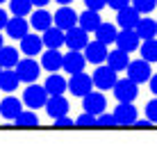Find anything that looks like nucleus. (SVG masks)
Listing matches in <instances>:
<instances>
[{
  "instance_id": "1",
  "label": "nucleus",
  "mask_w": 157,
  "mask_h": 146,
  "mask_svg": "<svg viewBox=\"0 0 157 146\" xmlns=\"http://www.w3.org/2000/svg\"><path fill=\"white\" fill-rule=\"evenodd\" d=\"M14 71H16V75H18L21 82H28L30 85V82H34V80L39 78L41 66L34 62V57H25V59H18V62H16Z\"/></svg>"
},
{
  "instance_id": "2",
  "label": "nucleus",
  "mask_w": 157,
  "mask_h": 146,
  "mask_svg": "<svg viewBox=\"0 0 157 146\" xmlns=\"http://www.w3.org/2000/svg\"><path fill=\"white\" fill-rule=\"evenodd\" d=\"M112 89H114V96L118 98V103H134V98L139 96V85L130 78L116 80Z\"/></svg>"
},
{
  "instance_id": "3",
  "label": "nucleus",
  "mask_w": 157,
  "mask_h": 146,
  "mask_svg": "<svg viewBox=\"0 0 157 146\" xmlns=\"http://www.w3.org/2000/svg\"><path fill=\"white\" fill-rule=\"evenodd\" d=\"M125 71H128V78H130V80H134L137 85L148 82V78L153 75V71H150V62H146L144 57L134 59V62H128Z\"/></svg>"
},
{
  "instance_id": "4",
  "label": "nucleus",
  "mask_w": 157,
  "mask_h": 146,
  "mask_svg": "<svg viewBox=\"0 0 157 146\" xmlns=\"http://www.w3.org/2000/svg\"><path fill=\"white\" fill-rule=\"evenodd\" d=\"M66 89H71L73 96H80V98H82L84 94H89V91L94 89V80H91V75H86L84 71L73 73L71 80H66Z\"/></svg>"
},
{
  "instance_id": "5",
  "label": "nucleus",
  "mask_w": 157,
  "mask_h": 146,
  "mask_svg": "<svg viewBox=\"0 0 157 146\" xmlns=\"http://www.w3.org/2000/svg\"><path fill=\"white\" fill-rule=\"evenodd\" d=\"M46 101H48V91L43 87H39V85H34V82H30L28 89L23 91V103L30 107V110H39V107H43Z\"/></svg>"
},
{
  "instance_id": "6",
  "label": "nucleus",
  "mask_w": 157,
  "mask_h": 146,
  "mask_svg": "<svg viewBox=\"0 0 157 146\" xmlns=\"http://www.w3.org/2000/svg\"><path fill=\"white\" fill-rule=\"evenodd\" d=\"M91 80H94V87H98V89L105 91V89L114 87V82L118 80V75H116V71L112 66H102V64H98V69L94 71Z\"/></svg>"
},
{
  "instance_id": "7",
  "label": "nucleus",
  "mask_w": 157,
  "mask_h": 146,
  "mask_svg": "<svg viewBox=\"0 0 157 146\" xmlns=\"http://www.w3.org/2000/svg\"><path fill=\"white\" fill-rule=\"evenodd\" d=\"M64 44L68 46V50H82L89 44V32L82 30L80 25H73L71 30L64 32Z\"/></svg>"
},
{
  "instance_id": "8",
  "label": "nucleus",
  "mask_w": 157,
  "mask_h": 146,
  "mask_svg": "<svg viewBox=\"0 0 157 146\" xmlns=\"http://www.w3.org/2000/svg\"><path fill=\"white\" fill-rule=\"evenodd\" d=\"M52 23H55L59 30L66 32V30H71L73 25H78V14H75V9L71 5H62L55 12V16H52Z\"/></svg>"
},
{
  "instance_id": "9",
  "label": "nucleus",
  "mask_w": 157,
  "mask_h": 146,
  "mask_svg": "<svg viewBox=\"0 0 157 146\" xmlns=\"http://www.w3.org/2000/svg\"><path fill=\"white\" fill-rule=\"evenodd\" d=\"M139 18H141V14H139L132 5H125V7L116 9V23H118L121 30H134L137 23H139Z\"/></svg>"
},
{
  "instance_id": "10",
  "label": "nucleus",
  "mask_w": 157,
  "mask_h": 146,
  "mask_svg": "<svg viewBox=\"0 0 157 146\" xmlns=\"http://www.w3.org/2000/svg\"><path fill=\"white\" fill-rule=\"evenodd\" d=\"M105 107H107V101L100 91H89V94L82 96V110L89 112V114L98 116L100 112H105Z\"/></svg>"
},
{
  "instance_id": "11",
  "label": "nucleus",
  "mask_w": 157,
  "mask_h": 146,
  "mask_svg": "<svg viewBox=\"0 0 157 146\" xmlns=\"http://www.w3.org/2000/svg\"><path fill=\"white\" fill-rule=\"evenodd\" d=\"M84 66H86V59L82 55V50H68L66 55H64L62 59V69L66 73H80V71H84Z\"/></svg>"
},
{
  "instance_id": "12",
  "label": "nucleus",
  "mask_w": 157,
  "mask_h": 146,
  "mask_svg": "<svg viewBox=\"0 0 157 146\" xmlns=\"http://www.w3.org/2000/svg\"><path fill=\"white\" fill-rule=\"evenodd\" d=\"M82 55H84V59L86 62H91V64H102L107 59V46L102 44V41H89L84 48H82Z\"/></svg>"
},
{
  "instance_id": "13",
  "label": "nucleus",
  "mask_w": 157,
  "mask_h": 146,
  "mask_svg": "<svg viewBox=\"0 0 157 146\" xmlns=\"http://www.w3.org/2000/svg\"><path fill=\"white\" fill-rule=\"evenodd\" d=\"M116 126H134L137 121V107L132 103H118V107L114 110Z\"/></svg>"
},
{
  "instance_id": "14",
  "label": "nucleus",
  "mask_w": 157,
  "mask_h": 146,
  "mask_svg": "<svg viewBox=\"0 0 157 146\" xmlns=\"http://www.w3.org/2000/svg\"><path fill=\"white\" fill-rule=\"evenodd\" d=\"M114 44H116L118 48H121V50L132 53V50H137V48H139L141 39L137 37V32H134V30H121V32H116Z\"/></svg>"
},
{
  "instance_id": "15",
  "label": "nucleus",
  "mask_w": 157,
  "mask_h": 146,
  "mask_svg": "<svg viewBox=\"0 0 157 146\" xmlns=\"http://www.w3.org/2000/svg\"><path fill=\"white\" fill-rule=\"evenodd\" d=\"M46 112H48V116H52V119H57V116H62V114H66L68 112V101H66V96L64 94H57V96H48V101H46Z\"/></svg>"
},
{
  "instance_id": "16",
  "label": "nucleus",
  "mask_w": 157,
  "mask_h": 146,
  "mask_svg": "<svg viewBox=\"0 0 157 146\" xmlns=\"http://www.w3.org/2000/svg\"><path fill=\"white\" fill-rule=\"evenodd\" d=\"M21 53L23 55H28V57H34V55H41V50H43V41H41V37H36V34H25V37H21Z\"/></svg>"
},
{
  "instance_id": "17",
  "label": "nucleus",
  "mask_w": 157,
  "mask_h": 146,
  "mask_svg": "<svg viewBox=\"0 0 157 146\" xmlns=\"http://www.w3.org/2000/svg\"><path fill=\"white\" fill-rule=\"evenodd\" d=\"M5 30H7V34L12 39H21V37H25L30 32V23L25 21V16H14V18L7 21Z\"/></svg>"
},
{
  "instance_id": "18",
  "label": "nucleus",
  "mask_w": 157,
  "mask_h": 146,
  "mask_svg": "<svg viewBox=\"0 0 157 146\" xmlns=\"http://www.w3.org/2000/svg\"><path fill=\"white\" fill-rule=\"evenodd\" d=\"M62 59H64V55L59 53V48H48L41 55V66L46 69L48 73H55V71L62 69Z\"/></svg>"
},
{
  "instance_id": "19",
  "label": "nucleus",
  "mask_w": 157,
  "mask_h": 146,
  "mask_svg": "<svg viewBox=\"0 0 157 146\" xmlns=\"http://www.w3.org/2000/svg\"><path fill=\"white\" fill-rule=\"evenodd\" d=\"M21 110H23V103L16 98V96H7V98L0 101V116L7 119V121H14Z\"/></svg>"
},
{
  "instance_id": "20",
  "label": "nucleus",
  "mask_w": 157,
  "mask_h": 146,
  "mask_svg": "<svg viewBox=\"0 0 157 146\" xmlns=\"http://www.w3.org/2000/svg\"><path fill=\"white\" fill-rule=\"evenodd\" d=\"M41 41L46 48H62L64 46V30H59L57 25H50V28L43 30Z\"/></svg>"
},
{
  "instance_id": "21",
  "label": "nucleus",
  "mask_w": 157,
  "mask_h": 146,
  "mask_svg": "<svg viewBox=\"0 0 157 146\" xmlns=\"http://www.w3.org/2000/svg\"><path fill=\"white\" fill-rule=\"evenodd\" d=\"M102 23V18H100V12H94V9H86V12L82 14H78V25L82 30L86 32H94L98 25Z\"/></svg>"
},
{
  "instance_id": "22",
  "label": "nucleus",
  "mask_w": 157,
  "mask_h": 146,
  "mask_svg": "<svg viewBox=\"0 0 157 146\" xmlns=\"http://www.w3.org/2000/svg\"><path fill=\"white\" fill-rule=\"evenodd\" d=\"M30 25H32L36 32H43L46 28H50V25H52V14L46 12L43 7H39L34 14L30 16Z\"/></svg>"
},
{
  "instance_id": "23",
  "label": "nucleus",
  "mask_w": 157,
  "mask_h": 146,
  "mask_svg": "<svg viewBox=\"0 0 157 146\" xmlns=\"http://www.w3.org/2000/svg\"><path fill=\"white\" fill-rule=\"evenodd\" d=\"M128 62H130V55H128L125 50H121V48L107 53V66H112L116 73H118V71H125Z\"/></svg>"
},
{
  "instance_id": "24",
  "label": "nucleus",
  "mask_w": 157,
  "mask_h": 146,
  "mask_svg": "<svg viewBox=\"0 0 157 146\" xmlns=\"http://www.w3.org/2000/svg\"><path fill=\"white\" fill-rule=\"evenodd\" d=\"M43 89L48 91V96H57V94H64L66 91V78H62L57 71L48 75L46 85H43Z\"/></svg>"
},
{
  "instance_id": "25",
  "label": "nucleus",
  "mask_w": 157,
  "mask_h": 146,
  "mask_svg": "<svg viewBox=\"0 0 157 146\" xmlns=\"http://www.w3.org/2000/svg\"><path fill=\"white\" fill-rule=\"evenodd\" d=\"M134 32H137L139 39H153V37H157V23L153 18H139Z\"/></svg>"
},
{
  "instance_id": "26",
  "label": "nucleus",
  "mask_w": 157,
  "mask_h": 146,
  "mask_svg": "<svg viewBox=\"0 0 157 146\" xmlns=\"http://www.w3.org/2000/svg\"><path fill=\"white\" fill-rule=\"evenodd\" d=\"M94 34H96V39H98V41H102L105 46H109V44H114V39H116V25L100 23L98 28L94 30Z\"/></svg>"
},
{
  "instance_id": "27",
  "label": "nucleus",
  "mask_w": 157,
  "mask_h": 146,
  "mask_svg": "<svg viewBox=\"0 0 157 146\" xmlns=\"http://www.w3.org/2000/svg\"><path fill=\"white\" fill-rule=\"evenodd\" d=\"M14 126L16 128H34V126H39V116H36L34 110H21L14 119Z\"/></svg>"
},
{
  "instance_id": "28",
  "label": "nucleus",
  "mask_w": 157,
  "mask_h": 146,
  "mask_svg": "<svg viewBox=\"0 0 157 146\" xmlns=\"http://www.w3.org/2000/svg\"><path fill=\"white\" fill-rule=\"evenodd\" d=\"M18 85H21V80L14 69H2L0 71V89L2 91H16Z\"/></svg>"
},
{
  "instance_id": "29",
  "label": "nucleus",
  "mask_w": 157,
  "mask_h": 146,
  "mask_svg": "<svg viewBox=\"0 0 157 146\" xmlns=\"http://www.w3.org/2000/svg\"><path fill=\"white\" fill-rule=\"evenodd\" d=\"M18 50L12 46H0V66L2 69H14L16 62H18Z\"/></svg>"
},
{
  "instance_id": "30",
  "label": "nucleus",
  "mask_w": 157,
  "mask_h": 146,
  "mask_svg": "<svg viewBox=\"0 0 157 146\" xmlns=\"http://www.w3.org/2000/svg\"><path fill=\"white\" fill-rule=\"evenodd\" d=\"M139 53H141V57L146 62H157V39H144V44H139L137 48Z\"/></svg>"
},
{
  "instance_id": "31",
  "label": "nucleus",
  "mask_w": 157,
  "mask_h": 146,
  "mask_svg": "<svg viewBox=\"0 0 157 146\" xmlns=\"http://www.w3.org/2000/svg\"><path fill=\"white\" fill-rule=\"evenodd\" d=\"M9 12L14 16H28L32 12V2L30 0H9Z\"/></svg>"
},
{
  "instance_id": "32",
  "label": "nucleus",
  "mask_w": 157,
  "mask_h": 146,
  "mask_svg": "<svg viewBox=\"0 0 157 146\" xmlns=\"http://www.w3.org/2000/svg\"><path fill=\"white\" fill-rule=\"evenodd\" d=\"M130 5H132V7L144 16V14H150L157 7V0H130Z\"/></svg>"
},
{
  "instance_id": "33",
  "label": "nucleus",
  "mask_w": 157,
  "mask_h": 146,
  "mask_svg": "<svg viewBox=\"0 0 157 146\" xmlns=\"http://www.w3.org/2000/svg\"><path fill=\"white\" fill-rule=\"evenodd\" d=\"M75 126H98V121H96V114H89V112H84V114H80L78 119H73Z\"/></svg>"
},
{
  "instance_id": "34",
  "label": "nucleus",
  "mask_w": 157,
  "mask_h": 146,
  "mask_svg": "<svg viewBox=\"0 0 157 146\" xmlns=\"http://www.w3.org/2000/svg\"><path fill=\"white\" fill-rule=\"evenodd\" d=\"M146 119L150 123H157V96L153 101H148V105H146Z\"/></svg>"
},
{
  "instance_id": "35",
  "label": "nucleus",
  "mask_w": 157,
  "mask_h": 146,
  "mask_svg": "<svg viewBox=\"0 0 157 146\" xmlns=\"http://www.w3.org/2000/svg\"><path fill=\"white\" fill-rule=\"evenodd\" d=\"M96 121H98V126H116V119H114V114H107V112H100L98 116H96Z\"/></svg>"
},
{
  "instance_id": "36",
  "label": "nucleus",
  "mask_w": 157,
  "mask_h": 146,
  "mask_svg": "<svg viewBox=\"0 0 157 146\" xmlns=\"http://www.w3.org/2000/svg\"><path fill=\"white\" fill-rule=\"evenodd\" d=\"M86 9H94V12H100L102 7H107V0H84Z\"/></svg>"
},
{
  "instance_id": "37",
  "label": "nucleus",
  "mask_w": 157,
  "mask_h": 146,
  "mask_svg": "<svg viewBox=\"0 0 157 146\" xmlns=\"http://www.w3.org/2000/svg\"><path fill=\"white\" fill-rule=\"evenodd\" d=\"M68 126H73V119L68 114H62L55 119V128H68Z\"/></svg>"
},
{
  "instance_id": "38",
  "label": "nucleus",
  "mask_w": 157,
  "mask_h": 146,
  "mask_svg": "<svg viewBox=\"0 0 157 146\" xmlns=\"http://www.w3.org/2000/svg\"><path fill=\"white\" fill-rule=\"evenodd\" d=\"M125 5H130V0H107V7H112V9H121Z\"/></svg>"
},
{
  "instance_id": "39",
  "label": "nucleus",
  "mask_w": 157,
  "mask_h": 146,
  "mask_svg": "<svg viewBox=\"0 0 157 146\" xmlns=\"http://www.w3.org/2000/svg\"><path fill=\"white\" fill-rule=\"evenodd\" d=\"M7 21H9V16H7V12H5V9L0 7V30H5V25H7Z\"/></svg>"
},
{
  "instance_id": "40",
  "label": "nucleus",
  "mask_w": 157,
  "mask_h": 146,
  "mask_svg": "<svg viewBox=\"0 0 157 146\" xmlns=\"http://www.w3.org/2000/svg\"><path fill=\"white\" fill-rule=\"evenodd\" d=\"M148 82H150V91H153V94L157 96V73H155V75H150Z\"/></svg>"
},
{
  "instance_id": "41",
  "label": "nucleus",
  "mask_w": 157,
  "mask_h": 146,
  "mask_svg": "<svg viewBox=\"0 0 157 146\" xmlns=\"http://www.w3.org/2000/svg\"><path fill=\"white\" fill-rule=\"evenodd\" d=\"M134 126H137V128H150L153 123H150L148 119H137V121H134Z\"/></svg>"
},
{
  "instance_id": "42",
  "label": "nucleus",
  "mask_w": 157,
  "mask_h": 146,
  "mask_svg": "<svg viewBox=\"0 0 157 146\" xmlns=\"http://www.w3.org/2000/svg\"><path fill=\"white\" fill-rule=\"evenodd\" d=\"M30 2H32V7H46L50 0H30Z\"/></svg>"
},
{
  "instance_id": "43",
  "label": "nucleus",
  "mask_w": 157,
  "mask_h": 146,
  "mask_svg": "<svg viewBox=\"0 0 157 146\" xmlns=\"http://www.w3.org/2000/svg\"><path fill=\"white\" fill-rule=\"evenodd\" d=\"M55 2H59V5H71L73 0H55Z\"/></svg>"
},
{
  "instance_id": "44",
  "label": "nucleus",
  "mask_w": 157,
  "mask_h": 146,
  "mask_svg": "<svg viewBox=\"0 0 157 146\" xmlns=\"http://www.w3.org/2000/svg\"><path fill=\"white\" fill-rule=\"evenodd\" d=\"M0 46H5V37L2 34H0Z\"/></svg>"
},
{
  "instance_id": "45",
  "label": "nucleus",
  "mask_w": 157,
  "mask_h": 146,
  "mask_svg": "<svg viewBox=\"0 0 157 146\" xmlns=\"http://www.w3.org/2000/svg\"><path fill=\"white\" fill-rule=\"evenodd\" d=\"M2 2H7V0H0V5H2Z\"/></svg>"
},
{
  "instance_id": "46",
  "label": "nucleus",
  "mask_w": 157,
  "mask_h": 146,
  "mask_svg": "<svg viewBox=\"0 0 157 146\" xmlns=\"http://www.w3.org/2000/svg\"><path fill=\"white\" fill-rule=\"evenodd\" d=\"M0 71H2V66H0Z\"/></svg>"
},
{
  "instance_id": "47",
  "label": "nucleus",
  "mask_w": 157,
  "mask_h": 146,
  "mask_svg": "<svg viewBox=\"0 0 157 146\" xmlns=\"http://www.w3.org/2000/svg\"><path fill=\"white\" fill-rule=\"evenodd\" d=\"M155 23H157V21H155Z\"/></svg>"
}]
</instances>
